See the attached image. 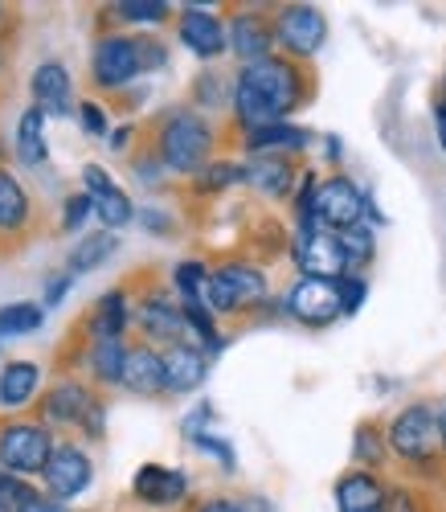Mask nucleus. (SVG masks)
<instances>
[{"mask_svg": "<svg viewBox=\"0 0 446 512\" xmlns=\"http://www.w3.org/2000/svg\"><path fill=\"white\" fill-rule=\"evenodd\" d=\"M41 320H46V312L37 304H9L0 312V336H25V332L41 328Z\"/></svg>", "mask_w": 446, "mask_h": 512, "instance_id": "obj_30", "label": "nucleus"}, {"mask_svg": "<svg viewBox=\"0 0 446 512\" xmlns=\"http://www.w3.org/2000/svg\"><path fill=\"white\" fill-rule=\"evenodd\" d=\"M205 373H209V361H205L201 349L185 345V340H181V345H168V353H164V386H168V394H193V390H201Z\"/></svg>", "mask_w": 446, "mask_h": 512, "instance_id": "obj_17", "label": "nucleus"}, {"mask_svg": "<svg viewBox=\"0 0 446 512\" xmlns=\"http://www.w3.org/2000/svg\"><path fill=\"white\" fill-rule=\"evenodd\" d=\"M356 459H365L369 467H377V459H381V435L373 431V426H361V431H356Z\"/></svg>", "mask_w": 446, "mask_h": 512, "instance_id": "obj_36", "label": "nucleus"}, {"mask_svg": "<svg viewBox=\"0 0 446 512\" xmlns=\"http://www.w3.org/2000/svg\"><path fill=\"white\" fill-rule=\"evenodd\" d=\"M136 218H140V222H144L148 230H156V234H168V226H172L168 218H160V213H152V209H144V213H136Z\"/></svg>", "mask_w": 446, "mask_h": 512, "instance_id": "obj_44", "label": "nucleus"}, {"mask_svg": "<svg viewBox=\"0 0 446 512\" xmlns=\"http://www.w3.org/2000/svg\"><path fill=\"white\" fill-rule=\"evenodd\" d=\"M246 181H250L262 197L279 201V197H287L291 185H295V168H291L287 156H254V160L246 164Z\"/></svg>", "mask_w": 446, "mask_h": 512, "instance_id": "obj_20", "label": "nucleus"}, {"mask_svg": "<svg viewBox=\"0 0 446 512\" xmlns=\"http://www.w3.org/2000/svg\"><path fill=\"white\" fill-rule=\"evenodd\" d=\"M434 123H438V144H442V152H446V111L434 107Z\"/></svg>", "mask_w": 446, "mask_h": 512, "instance_id": "obj_47", "label": "nucleus"}, {"mask_svg": "<svg viewBox=\"0 0 446 512\" xmlns=\"http://www.w3.org/2000/svg\"><path fill=\"white\" fill-rule=\"evenodd\" d=\"M33 107L46 115H70V74L62 62H41L33 70Z\"/></svg>", "mask_w": 446, "mask_h": 512, "instance_id": "obj_19", "label": "nucleus"}, {"mask_svg": "<svg viewBox=\"0 0 446 512\" xmlns=\"http://www.w3.org/2000/svg\"><path fill=\"white\" fill-rule=\"evenodd\" d=\"M266 300V275L254 263H221L209 271V295L205 304L217 316H238Z\"/></svg>", "mask_w": 446, "mask_h": 512, "instance_id": "obj_4", "label": "nucleus"}, {"mask_svg": "<svg viewBox=\"0 0 446 512\" xmlns=\"http://www.w3.org/2000/svg\"><path fill=\"white\" fill-rule=\"evenodd\" d=\"M140 58H144V70H160L168 62V54L156 37H140Z\"/></svg>", "mask_w": 446, "mask_h": 512, "instance_id": "obj_42", "label": "nucleus"}, {"mask_svg": "<svg viewBox=\"0 0 446 512\" xmlns=\"http://www.w3.org/2000/svg\"><path fill=\"white\" fill-rule=\"evenodd\" d=\"M37 381H41V369L33 361H9L5 373H0V406L21 410L37 394Z\"/></svg>", "mask_w": 446, "mask_h": 512, "instance_id": "obj_23", "label": "nucleus"}, {"mask_svg": "<svg viewBox=\"0 0 446 512\" xmlns=\"http://www.w3.org/2000/svg\"><path fill=\"white\" fill-rule=\"evenodd\" d=\"M307 132L291 123H271V127H258V132H246V152L250 156H283V152H299L307 148Z\"/></svg>", "mask_w": 446, "mask_h": 512, "instance_id": "obj_22", "label": "nucleus"}, {"mask_svg": "<svg viewBox=\"0 0 446 512\" xmlns=\"http://www.w3.org/2000/svg\"><path fill=\"white\" fill-rule=\"evenodd\" d=\"M438 418H442V451H446V406L438 410Z\"/></svg>", "mask_w": 446, "mask_h": 512, "instance_id": "obj_49", "label": "nucleus"}, {"mask_svg": "<svg viewBox=\"0 0 446 512\" xmlns=\"http://www.w3.org/2000/svg\"><path fill=\"white\" fill-rule=\"evenodd\" d=\"M287 316L307 324V328H328L332 320L344 316L340 308V291H336V279H295L291 291H287Z\"/></svg>", "mask_w": 446, "mask_h": 512, "instance_id": "obj_9", "label": "nucleus"}, {"mask_svg": "<svg viewBox=\"0 0 446 512\" xmlns=\"http://www.w3.org/2000/svg\"><path fill=\"white\" fill-rule=\"evenodd\" d=\"M91 209H95V197H91V193L70 197V201H66V209H62V226H66V230H78V226H82V218H86Z\"/></svg>", "mask_w": 446, "mask_h": 512, "instance_id": "obj_35", "label": "nucleus"}, {"mask_svg": "<svg viewBox=\"0 0 446 512\" xmlns=\"http://www.w3.org/2000/svg\"><path fill=\"white\" fill-rule=\"evenodd\" d=\"M213 152V127L197 111H176L160 127V160L172 173L197 177Z\"/></svg>", "mask_w": 446, "mask_h": 512, "instance_id": "obj_2", "label": "nucleus"}, {"mask_svg": "<svg viewBox=\"0 0 446 512\" xmlns=\"http://www.w3.org/2000/svg\"><path fill=\"white\" fill-rule=\"evenodd\" d=\"M193 443H197L201 451L217 455V459H221V467H226V472H234V447H230V443H221V439H213V435H197Z\"/></svg>", "mask_w": 446, "mask_h": 512, "instance_id": "obj_38", "label": "nucleus"}, {"mask_svg": "<svg viewBox=\"0 0 446 512\" xmlns=\"http://www.w3.org/2000/svg\"><path fill=\"white\" fill-rule=\"evenodd\" d=\"M91 70H95V82L107 91L115 87H127L136 74H144V58H140V37H127V33H111L95 46V58H91Z\"/></svg>", "mask_w": 446, "mask_h": 512, "instance_id": "obj_10", "label": "nucleus"}, {"mask_svg": "<svg viewBox=\"0 0 446 512\" xmlns=\"http://www.w3.org/2000/svg\"><path fill=\"white\" fill-rule=\"evenodd\" d=\"M385 443L397 459H406L414 467H430L442 455V418H438V410L426 406V402L397 410L389 431H385Z\"/></svg>", "mask_w": 446, "mask_h": 512, "instance_id": "obj_3", "label": "nucleus"}, {"mask_svg": "<svg viewBox=\"0 0 446 512\" xmlns=\"http://www.w3.org/2000/svg\"><path fill=\"white\" fill-rule=\"evenodd\" d=\"M234 504H238V512H279L266 496H238Z\"/></svg>", "mask_w": 446, "mask_h": 512, "instance_id": "obj_43", "label": "nucleus"}, {"mask_svg": "<svg viewBox=\"0 0 446 512\" xmlns=\"http://www.w3.org/2000/svg\"><path fill=\"white\" fill-rule=\"evenodd\" d=\"M127 140H131V127H119L115 140H111V148H127Z\"/></svg>", "mask_w": 446, "mask_h": 512, "instance_id": "obj_48", "label": "nucleus"}, {"mask_svg": "<svg viewBox=\"0 0 446 512\" xmlns=\"http://www.w3.org/2000/svg\"><path fill=\"white\" fill-rule=\"evenodd\" d=\"M136 316H140V328H144L152 340H164V345H181V336H185V328H189L185 308L172 304L164 291H152L148 300L140 304Z\"/></svg>", "mask_w": 446, "mask_h": 512, "instance_id": "obj_15", "label": "nucleus"}, {"mask_svg": "<svg viewBox=\"0 0 446 512\" xmlns=\"http://www.w3.org/2000/svg\"><path fill=\"white\" fill-rule=\"evenodd\" d=\"M176 33H181V41L197 54V58H221L230 50V29L221 25L213 13H205L201 5H185L181 21H176Z\"/></svg>", "mask_w": 446, "mask_h": 512, "instance_id": "obj_12", "label": "nucleus"}, {"mask_svg": "<svg viewBox=\"0 0 446 512\" xmlns=\"http://www.w3.org/2000/svg\"><path fill=\"white\" fill-rule=\"evenodd\" d=\"M123 328H127V291L115 287L95 308V336H123Z\"/></svg>", "mask_w": 446, "mask_h": 512, "instance_id": "obj_28", "label": "nucleus"}, {"mask_svg": "<svg viewBox=\"0 0 446 512\" xmlns=\"http://www.w3.org/2000/svg\"><path fill=\"white\" fill-rule=\"evenodd\" d=\"M336 291H340V308H344V316H352V312H361L365 295H369V283H365L361 275H340V279H336Z\"/></svg>", "mask_w": 446, "mask_h": 512, "instance_id": "obj_34", "label": "nucleus"}, {"mask_svg": "<svg viewBox=\"0 0 446 512\" xmlns=\"http://www.w3.org/2000/svg\"><path fill=\"white\" fill-rule=\"evenodd\" d=\"M115 246H119V238L111 234V230H99V234H86V238H78V246L70 250V275H86V271H95V267H103L111 254H115Z\"/></svg>", "mask_w": 446, "mask_h": 512, "instance_id": "obj_25", "label": "nucleus"}, {"mask_svg": "<svg viewBox=\"0 0 446 512\" xmlns=\"http://www.w3.org/2000/svg\"><path fill=\"white\" fill-rule=\"evenodd\" d=\"M336 508L340 512H389V488L373 472H348L336 484Z\"/></svg>", "mask_w": 446, "mask_h": 512, "instance_id": "obj_16", "label": "nucleus"}, {"mask_svg": "<svg viewBox=\"0 0 446 512\" xmlns=\"http://www.w3.org/2000/svg\"><path fill=\"white\" fill-rule=\"evenodd\" d=\"M131 492H136L144 504H152V508H172V504L185 500L189 480H185V472H176V467L144 463L136 472V480H131Z\"/></svg>", "mask_w": 446, "mask_h": 512, "instance_id": "obj_14", "label": "nucleus"}, {"mask_svg": "<svg viewBox=\"0 0 446 512\" xmlns=\"http://www.w3.org/2000/svg\"><path fill=\"white\" fill-rule=\"evenodd\" d=\"M86 361H91V373L99 381H107V386H123V365H127V349L119 336H95L91 353H86Z\"/></svg>", "mask_w": 446, "mask_h": 512, "instance_id": "obj_24", "label": "nucleus"}, {"mask_svg": "<svg viewBox=\"0 0 446 512\" xmlns=\"http://www.w3.org/2000/svg\"><path fill=\"white\" fill-rule=\"evenodd\" d=\"M41 127H46V111L41 107H29L17 123V156L21 164L37 168L41 160H46V140H41Z\"/></svg>", "mask_w": 446, "mask_h": 512, "instance_id": "obj_26", "label": "nucleus"}, {"mask_svg": "<svg viewBox=\"0 0 446 512\" xmlns=\"http://www.w3.org/2000/svg\"><path fill=\"white\" fill-rule=\"evenodd\" d=\"M197 512H238V504H234V500H226V496H213V500H205Z\"/></svg>", "mask_w": 446, "mask_h": 512, "instance_id": "obj_45", "label": "nucleus"}, {"mask_svg": "<svg viewBox=\"0 0 446 512\" xmlns=\"http://www.w3.org/2000/svg\"><path fill=\"white\" fill-rule=\"evenodd\" d=\"M226 29H230V50H234L246 66L262 62V58H271V54H275V46H279V37H275V21L266 17V13H254V9L234 13V21H230Z\"/></svg>", "mask_w": 446, "mask_h": 512, "instance_id": "obj_11", "label": "nucleus"}, {"mask_svg": "<svg viewBox=\"0 0 446 512\" xmlns=\"http://www.w3.org/2000/svg\"><path fill=\"white\" fill-rule=\"evenodd\" d=\"M275 37L283 46V58H311L328 41V17L316 5H287L275 17Z\"/></svg>", "mask_w": 446, "mask_h": 512, "instance_id": "obj_7", "label": "nucleus"}, {"mask_svg": "<svg viewBox=\"0 0 446 512\" xmlns=\"http://www.w3.org/2000/svg\"><path fill=\"white\" fill-rule=\"evenodd\" d=\"M54 455V439L46 426L37 422H9L0 431V467L9 476H33V472H46V463Z\"/></svg>", "mask_w": 446, "mask_h": 512, "instance_id": "obj_6", "label": "nucleus"}, {"mask_svg": "<svg viewBox=\"0 0 446 512\" xmlns=\"http://www.w3.org/2000/svg\"><path fill=\"white\" fill-rule=\"evenodd\" d=\"M291 259L303 271V279H340V275H348V259H344L340 234H332V230H324L316 222L295 226Z\"/></svg>", "mask_w": 446, "mask_h": 512, "instance_id": "obj_5", "label": "nucleus"}, {"mask_svg": "<svg viewBox=\"0 0 446 512\" xmlns=\"http://www.w3.org/2000/svg\"><path fill=\"white\" fill-rule=\"evenodd\" d=\"M123 390L140 394V398H156L164 394V353L140 345V349H127V365H123Z\"/></svg>", "mask_w": 446, "mask_h": 512, "instance_id": "obj_18", "label": "nucleus"}, {"mask_svg": "<svg viewBox=\"0 0 446 512\" xmlns=\"http://www.w3.org/2000/svg\"><path fill=\"white\" fill-rule=\"evenodd\" d=\"M66 287H70V271H66L58 283H50V304H58V300H62V295H66Z\"/></svg>", "mask_w": 446, "mask_h": 512, "instance_id": "obj_46", "label": "nucleus"}, {"mask_svg": "<svg viewBox=\"0 0 446 512\" xmlns=\"http://www.w3.org/2000/svg\"><path fill=\"white\" fill-rule=\"evenodd\" d=\"M303 103V74L291 58L271 54L254 66H242L234 82V119L246 132L271 123H287V115Z\"/></svg>", "mask_w": 446, "mask_h": 512, "instance_id": "obj_1", "label": "nucleus"}, {"mask_svg": "<svg viewBox=\"0 0 446 512\" xmlns=\"http://www.w3.org/2000/svg\"><path fill=\"white\" fill-rule=\"evenodd\" d=\"M340 246H344V259H348V271L352 267H365L373 259V250H377V238L369 226H352L340 234Z\"/></svg>", "mask_w": 446, "mask_h": 512, "instance_id": "obj_31", "label": "nucleus"}, {"mask_svg": "<svg viewBox=\"0 0 446 512\" xmlns=\"http://www.w3.org/2000/svg\"><path fill=\"white\" fill-rule=\"evenodd\" d=\"M365 218V193L356 189L348 177H328L320 181L316 189V205H311V222L332 230V234H344L352 226H361Z\"/></svg>", "mask_w": 446, "mask_h": 512, "instance_id": "obj_8", "label": "nucleus"}, {"mask_svg": "<svg viewBox=\"0 0 446 512\" xmlns=\"http://www.w3.org/2000/svg\"><path fill=\"white\" fill-rule=\"evenodd\" d=\"M41 410H46L50 422H86V414L95 410V398L78 381H58L46 394V402H41Z\"/></svg>", "mask_w": 446, "mask_h": 512, "instance_id": "obj_21", "label": "nucleus"}, {"mask_svg": "<svg viewBox=\"0 0 446 512\" xmlns=\"http://www.w3.org/2000/svg\"><path fill=\"white\" fill-rule=\"evenodd\" d=\"M95 213L103 218V226H107V230H119V226H127L131 218H136V209H131V201H127V193H123V189H111V193L95 197Z\"/></svg>", "mask_w": 446, "mask_h": 512, "instance_id": "obj_32", "label": "nucleus"}, {"mask_svg": "<svg viewBox=\"0 0 446 512\" xmlns=\"http://www.w3.org/2000/svg\"><path fill=\"white\" fill-rule=\"evenodd\" d=\"M21 496H25V484H17L5 467H0V512H17Z\"/></svg>", "mask_w": 446, "mask_h": 512, "instance_id": "obj_37", "label": "nucleus"}, {"mask_svg": "<svg viewBox=\"0 0 446 512\" xmlns=\"http://www.w3.org/2000/svg\"><path fill=\"white\" fill-rule=\"evenodd\" d=\"M82 177H86V189H91V197H103V193L115 189V181L103 173L99 164H86V168H82Z\"/></svg>", "mask_w": 446, "mask_h": 512, "instance_id": "obj_41", "label": "nucleus"}, {"mask_svg": "<svg viewBox=\"0 0 446 512\" xmlns=\"http://www.w3.org/2000/svg\"><path fill=\"white\" fill-rule=\"evenodd\" d=\"M115 13L123 21H136V25H156L168 17V5L164 0H123V5H115Z\"/></svg>", "mask_w": 446, "mask_h": 512, "instance_id": "obj_33", "label": "nucleus"}, {"mask_svg": "<svg viewBox=\"0 0 446 512\" xmlns=\"http://www.w3.org/2000/svg\"><path fill=\"white\" fill-rule=\"evenodd\" d=\"M78 111H82V127H86V132H91V136H107V111L99 103H82Z\"/></svg>", "mask_w": 446, "mask_h": 512, "instance_id": "obj_39", "label": "nucleus"}, {"mask_svg": "<svg viewBox=\"0 0 446 512\" xmlns=\"http://www.w3.org/2000/svg\"><path fill=\"white\" fill-rule=\"evenodd\" d=\"M46 488H50V496H58V500H74L78 492H86V484H91V459H86L78 447H54V455H50V463H46Z\"/></svg>", "mask_w": 446, "mask_h": 512, "instance_id": "obj_13", "label": "nucleus"}, {"mask_svg": "<svg viewBox=\"0 0 446 512\" xmlns=\"http://www.w3.org/2000/svg\"><path fill=\"white\" fill-rule=\"evenodd\" d=\"M17 512H66V508H62V500H50V496H37L33 488H25V496H21Z\"/></svg>", "mask_w": 446, "mask_h": 512, "instance_id": "obj_40", "label": "nucleus"}, {"mask_svg": "<svg viewBox=\"0 0 446 512\" xmlns=\"http://www.w3.org/2000/svg\"><path fill=\"white\" fill-rule=\"evenodd\" d=\"M29 218V197L13 173L0 168V230H21Z\"/></svg>", "mask_w": 446, "mask_h": 512, "instance_id": "obj_27", "label": "nucleus"}, {"mask_svg": "<svg viewBox=\"0 0 446 512\" xmlns=\"http://www.w3.org/2000/svg\"><path fill=\"white\" fill-rule=\"evenodd\" d=\"M238 181H246V164H234V160H213L193 177L197 193H217V189H230Z\"/></svg>", "mask_w": 446, "mask_h": 512, "instance_id": "obj_29", "label": "nucleus"}, {"mask_svg": "<svg viewBox=\"0 0 446 512\" xmlns=\"http://www.w3.org/2000/svg\"><path fill=\"white\" fill-rule=\"evenodd\" d=\"M438 111H446V95H442V103H438Z\"/></svg>", "mask_w": 446, "mask_h": 512, "instance_id": "obj_50", "label": "nucleus"}]
</instances>
